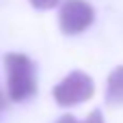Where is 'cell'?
I'll return each instance as SVG.
<instances>
[{
	"mask_svg": "<svg viewBox=\"0 0 123 123\" xmlns=\"http://www.w3.org/2000/svg\"><path fill=\"white\" fill-rule=\"evenodd\" d=\"M6 67V95L11 102H26L37 93V67L22 52L4 56Z\"/></svg>",
	"mask_w": 123,
	"mask_h": 123,
	"instance_id": "obj_1",
	"label": "cell"
},
{
	"mask_svg": "<svg viewBox=\"0 0 123 123\" xmlns=\"http://www.w3.org/2000/svg\"><path fill=\"white\" fill-rule=\"evenodd\" d=\"M95 93V82L89 74L84 71H71L67 74L54 89H52V97L61 108H71L78 104H84L93 97Z\"/></svg>",
	"mask_w": 123,
	"mask_h": 123,
	"instance_id": "obj_2",
	"label": "cell"
},
{
	"mask_svg": "<svg viewBox=\"0 0 123 123\" xmlns=\"http://www.w3.org/2000/svg\"><path fill=\"white\" fill-rule=\"evenodd\" d=\"M95 22V9L86 0H65L58 9V26L65 35H80Z\"/></svg>",
	"mask_w": 123,
	"mask_h": 123,
	"instance_id": "obj_3",
	"label": "cell"
},
{
	"mask_svg": "<svg viewBox=\"0 0 123 123\" xmlns=\"http://www.w3.org/2000/svg\"><path fill=\"white\" fill-rule=\"evenodd\" d=\"M106 104L108 106H121L123 104V65L112 69L106 80Z\"/></svg>",
	"mask_w": 123,
	"mask_h": 123,
	"instance_id": "obj_4",
	"label": "cell"
},
{
	"mask_svg": "<svg viewBox=\"0 0 123 123\" xmlns=\"http://www.w3.org/2000/svg\"><path fill=\"white\" fill-rule=\"evenodd\" d=\"M28 2L37 11H50V9H54V6L61 4V0H28Z\"/></svg>",
	"mask_w": 123,
	"mask_h": 123,
	"instance_id": "obj_5",
	"label": "cell"
},
{
	"mask_svg": "<svg viewBox=\"0 0 123 123\" xmlns=\"http://www.w3.org/2000/svg\"><path fill=\"white\" fill-rule=\"evenodd\" d=\"M84 123H104V117H102V110H93L86 119H84Z\"/></svg>",
	"mask_w": 123,
	"mask_h": 123,
	"instance_id": "obj_6",
	"label": "cell"
},
{
	"mask_svg": "<svg viewBox=\"0 0 123 123\" xmlns=\"http://www.w3.org/2000/svg\"><path fill=\"white\" fill-rule=\"evenodd\" d=\"M56 123H78V121H76L71 115H63V117H61V119H58Z\"/></svg>",
	"mask_w": 123,
	"mask_h": 123,
	"instance_id": "obj_7",
	"label": "cell"
},
{
	"mask_svg": "<svg viewBox=\"0 0 123 123\" xmlns=\"http://www.w3.org/2000/svg\"><path fill=\"white\" fill-rule=\"evenodd\" d=\"M4 108V99H2V93H0V110Z\"/></svg>",
	"mask_w": 123,
	"mask_h": 123,
	"instance_id": "obj_8",
	"label": "cell"
}]
</instances>
